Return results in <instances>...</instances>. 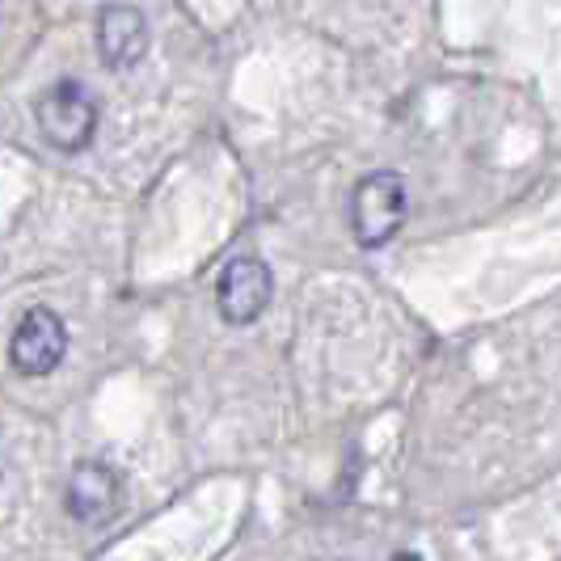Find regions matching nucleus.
I'll return each instance as SVG.
<instances>
[{
  "instance_id": "nucleus-1",
  "label": "nucleus",
  "mask_w": 561,
  "mask_h": 561,
  "mask_svg": "<svg viewBox=\"0 0 561 561\" xmlns=\"http://www.w3.org/2000/svg\"><path fill=\"white\" fill-rule=\"evenodd\" d=\"M401 220H405V182L389 169L367 173L351 198V225H355L359 245H367V250L389 245Z\"/></svg>"
},
{
  "instance_id": "nucleus-2",
  "label": "nucleus",
  "mask_w": 561,
  "mask_h": 561,
  "mask_svg": "<svg viewBox=\"0 0 561 561\" xmlns=\"http://www.w3.org/2000/svg\"><path fill=\"white\" fill-rule=\"evenodd\" d=\"M38 127L43 136L64 148V152H81L89 148L93 131H98V102L84 93V84L77 81H59L51 84L43 98H38Z\"/></svg>"
},
{
  "instance_id": "nucleus-3",
  "label": "nucleus",
  "mask_w": 561,
  "mask_h": 561,
  "mask_svg": "<svg viewBox=\"0 0 561 561\" xmlns=\"http://www.w3.org/2000/svg\"><path fill=\"white\" fill-rule=\"evenodd\" d=\"M68 351V330L51 309H30L9 342V359L22 376H47L56 371Z\"/></svg>"
},
{
  "instance_id": "nucleus-4",
  "label": "nucleus",
  "mask_w": 561,
  "mask_h": 561,
  "mask_svg": "<svg viewBox=\"0 0 561 561\" xmlns=\"http://www.w3.org/2000/svg\"><path fill=\"white\" fill-rule=\"evenodd\" d=\"M271 291H275L271 271L257 257H237V262H228L216 283V309L228 325H250L271 305Z\"/></svg>"
},
{
  "instance_id": "nucleus-5",
  "label": "nucleus",
  "mask_w": 561,
  "mask_h": 561,
  "mask_svg": "<svg viewBox=\"0 0 561 561\" xmlns=\"http://www.w3.org/2000/svg\"><path fill=\"white\" fill-rule=\"evenodd\" d=\"M64 503L72 511V519H81V524H106L118 511V503H123L118 473L102 460H81L72 469V478H68Z\"/></svg>"
},
{
  "instance_id": "nucleus-6",
  "label": "nucleus",
  "mask_w": 561,
  "mask_h": 561,
  "mask_svg": "<svg viewBox=\"0 0 561 561\" xmlns=\"http://www.w3.org/2000/svg\"><path fill=\"white\" fill-rule=\"evenodd\" d=\"M148 51V22L131 4H106L98 18V56L106 68H131Z\"/></svg>"
},
{
  "instance_id": "nucleus-7",
  "label": "nucleus",
  "mask_w": 561,
  "mask_h": 561,
  "mask_svg": "<svg viewBox=\"0 0 561 561\" xmlns=\"http://www.w3.org/2000/svg\"><path fill=\"white\" fill-rule=\"evenodd\" d=\"M393 561H419V558H414V553H397Z\"/></svg>"
}]
</instances>
